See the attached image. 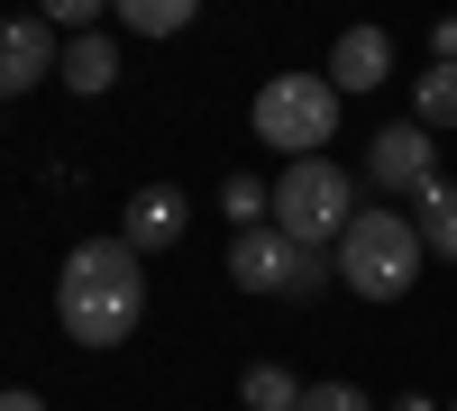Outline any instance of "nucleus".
<instances>
[{
	"mask_svg": "<svg viewBox=\"0 0 457 411\" xmlns=\"http://www.w3.org/2000/svg\"><path fill=\"white\" fill-rule=\"evenodd\" d=\"M448 411H457V402H448Z\"/></svg>",
	"mask_w": 457,
	"mask_h": 411,
	"instance_id": "aec40b11",
	"label": "nucleus"
},
{
	"mask_svg": "<svg viewBox=\"0 0 457 411\" xmlns=\"http://www.w3.org/2000/svg\"><path fill=\"white\" fill-rule=\"evenodd\" d=\"M421 256L430 247H421V229H411L403 210H357L329 266H338V284H348L357 302H403V292L421 284Z\"/></svg>",
	"mask_w": 457,
	"mask_h": 411,
	"instance_id": "f03ea898",
	"label": "nucleus"
},
{
	"mask_svg": "<svg viewBox=\"0 0 457 411\" xmlns=\"http://www.w3.org/2000/svg\"><path fill=\"white\" fill-rule=\"evenodd\" d=\"M46 73H64V37L46 28V10H37V19H0V101L37 92Z\"/></svg>",
	"mask_w": 457,
	"mask_h": 411,
	"instance_id": "423d86ee",
	"label": "nucleus"
},
{
	"mask_svg": "<svg viewBox=\"0 0 457 411\" xmlns=\"http://www.w3.org/2000/svg\"><path fill=\"white\" fill-rule=\"evenodd\" d=\"M0 411H46V402H37L28 384H10V393H0Z\"/></svg>",
	"mask_w": 457,
	"mask_h": 411,
	"instance_id": "a211bd4d",
	"label": "nucleus"
},
{
	"mask_svg": "<svg viewBox=\"0 0 457 411\" xmlns=\"http://www.w3.org/2000/svg\"><path fill=\"white\" fill-rule=\"evenodd\" d=\"M55 320H64L73 348H120V339H137V320H146V256L120 229L83 238V247L64 256V275H55Z\"/></svg>",
	"mask_w": 457,
	"mask_h": 411,
	"instance_id": "f257e3e1",
	"label": "nucleus"
},
{
	"mask_svg": "<svg viewBox=\"0 0 457 411\" xmlns=\"http://www.w3.org/2000/svg\"><path fill=\"white\" fill-rule=\"evenodd\" d=\"M348 219H357V174L338 165V156H302V165H284V174H275V229H284L293 247L338 256Z\"/></svg>",
	"mask_w": 457,
	"mask_h": 411,
	"instance_id": "7ed1b4c3",
	"label": "nucleus"
},
{
	"mask_svg": "<svg viewBox=\"0 0 457 411\" xmlns=\"http://www.w3.org/2000/svg\"><path fill=\"white\" fill-rule=\"evenodd\" d=\"M238 402L247 411H302V375H293V366H238Z\"/></svg>",
	"mask_w": 457,
	"mask_h": 411,
	"instance_id": "f8f14e48",
	"label": "nucleus"
},
{
	"mask_svg": "<svg viewBox=\"0 0 457 411\" xmlns=\"http://www.w3.org/2000/svg\"><path fill=\"white\" fill-rule=\"evenodd\" d=\"M394 411H448V402H430V393H403V402H394Z\"/></svg>",
	"mask_w": 457,
	"mask_h": 411,
	"instance_id": "6ab92c4d",
	"label": "nucleus"
},
{
	"mask_svg": "<svg viewBox=\"0 0 457 411\" xmlns=\"http://www.w3.org/2000/svg\"><path fill=\"white\" fill-rule=\"evenodd\" d=\"M120 28H137V37H183V28H193V0H120Z\"/></svg>",
	"mask_w": 457,
	"mask_h": 411,
	"instance_id": "2eb2a0df",
	"label": "nucleus"
},
{
	"mask_svg": "<svg viewBox=\"0 0 457 411\" xmlns=\"http://www.w3.org/2000/svg\"><path fill=\"white\" fill-rule=\"evenodd\" d=\"M228 284H238V292H265V302H312V292L329 284V256L293 247L275 219H265V229H238V238H228Z\"/></svg>",
	"mask_w": 457,
	"mask_h": 411,
	"instance_id": "39448f33",
	"label": "nucleus"
},
{
	"mask_svg": "<svg viewBox=\"0 0 457 411\" xmlns=\"http://www.w3.org/2000/svg\"><path fill=\"white\" fill-rule=\"evenodd\" d=\"M375 83H394V37L385 28H348L329 46V92L348 101V92H375Z\"/></svg>",
	"mask_w": 457,
	"mask_h": 411,
	"instance_id": "1a4fd4ad",
	"label": "nucleus"
},
{
	"mask_svg": "<svg viewBox=\"0 0 457 411\" xmlns=\"http://www.w3.org/2000/svg\"><path fill=\"white\" fill-rule=\"evenodd\" d=\"M430 64H457V19H439V28H430Z\"/></svg>",
	"mask_w": 457,
	"mask_h": 411,
	"instance_id": "f3484780",
	"label": "nucleus"
},
{
	"mask_svg": "<svg viewBox=\"0 0 457 411\" xmlns=\"http://www.w3.org/2000/svg\"><path fill=\"white\" fill-rule=\"evenodd\" d=\"M411 119H421L430 137L457 128V64H430V73H411Z\"/></svg>",
	"mask_w": 457,
	"mask_h": 411,
	"instance_id": "ddd939ff",
	"label": "nucleus"
},
{
	"mask_svg": "<svg viewBox=\"0 0 457 411\" xmlns=\"http://www.w3.org/2000/svg\"><path fill=\"white\" fill-rule=\"evenodd\" d=\"M64 92H83V101H101L110 83H120V46L92 28V37H64V73H55Z\"/></svg>",
	"mask_w": 457,
	"mask_h": 411,
	"instance_id": "9d476101",
	"label": "nucleus"
},
{
	"mask_svg": "<svg viewBox=\"0 0 457 411\" xmlns=\"http://www.w3.org/2000/svg\"><path fill=\"white\" fill-rule=\"evenodd\" d=\"M411 229H421V247L430 256H448V266H457V183H421V193H411Z\"/></svg>",
	"mask_w": 457,
	"mask_h": 411,
	"instance_id": "9b49d317",
	"label": "nucleus"
},
{
	"mask_svg": "<svg viewBox=\"0 0 457 411\" xmlns=\"http://www.w3.org/2000/svg\"><path fill=\"white\" fill-rule=\"evenodd\" d=\"M183 219H193V201H183L174 183H137L129 210H120V238L137 256H156V247H183Z\"/></svg>",
	"mask_w": 457,
	"mask_h": 411,
	"instance_id": "6e6552de",
	"label": "nucleus"
},
{
	"mask_svg": "<svg viewBox=\"0 0 457 411\" xmlns=\"http://www.w3.org/2000/svg\"><path fill=\"white\" fill-rule=\"evenodd\" d=\"M366 174L385 183V193H421V183L439 174V146H430V128L421 119H394V128H375V146H366Z\"/></svg>",
	"mask_w": 457,
	"mask_h": 411,
	"instance_id": "0eeeda50",
	"label": "nucleus"
},
{
	"mask_svg": "<svg viewBox=\"0 0 457 411\" xmlns=\"http://www.w3.org/2000/svg\"><path fill=\"white\" fill-rule=\"evenodd\" d=\"M302 411H375L357 384H302Z\"/></svg>",
	"mask_w": 457,
	"mask_h": 411,
	"instance_id": "dca6fc26",
	"label": "nucleus"
},
{
	"mask_svg": "<svg viewBox=\"0 0 457 411\" xmlns=\"http://www.w3.org/2000/svg\"><path fill=\"white\" fill-rule=\"evenodd\" d=\"M220 210L238 219V229H265V219H275V183H256V174H228V183H220Z\"/></svg>",
	"mask_w": 457,
	"mask_h": 411,
	"instance_id": "4468645a",
	"label": "nucleus"
},
{
	"mask_svg": "<svg viewBox=\"0 0 457 411\" xmlns=\"http://www.w3.org/2000/svg\"><path fill=\"white\" fill-rule=\"evenodd\" d=\"M256 146H284V156H320V146L338 137V92L329 73H275V83H256Z\"/></svg>",
	"mask_w": 457,
	"mask_h": 411,
	"instance_id": "20e7f679",
	"label": "nucleus"
}]
</instances>
